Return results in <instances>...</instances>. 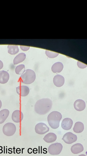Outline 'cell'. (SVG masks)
Wrapping results in <instances>:
<instances>
[{
  "instance_id": "cell-10",
  "label": "cell",
  "mask_w": 87,
  "mask_h": 156,
  "mask_svg": "<svg viewBox=\"0 0 87 156\" xmlns=\"http://www.w3.org/2000/svg\"><path fill=\"white\" fill-rule=\"evenodd\" d=\"M53 81L55 86L58 87H60L64 84L65 79L64 77L62 76L57 75L54 77Z\"/></svg>"
},
{
  "instance_id": "cell-20",
  "label": "cell",
  "mask_w": 87,
  "mask_h": 156,
  "mask_svg": "<svg viewBox=\"0 0 87 156\" xmlns=\"http://www.w3.org/2000/svg\"><path fill=\"white\" fill-rule=\"evenodd\" d=\"M8 53L11 55H15L19 51L18 46L17 45H9L8 46Z\"/></svg>"
},
{
  "instance_id": "cell-23",
  "label": "cell",
  "mask_w": 87,
  "mask_h": 156,
  "mask_svg": "<svg viewBox=\"0 0 87 156\" xmlns=\"http://www.w3.org/2000/svg\"><path fill=\"white\" fill-rule=\"evenodd\" d=\"M77 65L78 67L80 68L84 69L87 67V65L82 63L79 61H78L77 63Z\"/></svg>"
},
{
  "instance_id": "cell-14",
  "label": "cell",
  "mask_w": 87,
  "mask_h": 156,
  "mask_svg": "<svg viewBox=\"0 0 87 156\" xmlns=\"http://www.w3.org/2000/svg\"><path fill=\"white\" fill-rule=\"evenodd\" d=\"M64 65L61 62H57L52 66L51 70L54 73H60L63 70Z\"/></svg>"
},
{
  "instance_id": "cell-28",
  "label": "cell",
  "mask_w": 87,
  "mask_h": 156,
  "mask_svg": "<svg viewBox=\"0 0 87 156\" xmlns=\"http://www.w3.org/2000/svg\"><path fill=\"white\" fill-rule=\"evenodd\" d=\"M21 150L20 148H18L16 150V152L17 153L19 154L20 153Z\"/></svg>"
},
{
  "instance_id": "cell-3",
  "label": "cell",
  "mask_w": 87,
  "mask_h": 156,
  "mask_svg": "<svg viewBox=\"0 0 87 156\" xmlns=\"http://www.w3.org/2000/svg\"><path fill=\"white\" fill-rule=\"evenodd\" d=\"M35 72L31 69L25 70L24 73L20 78V80L22 83L30 84L34 82L36 79Z\"/></svg>"
},
{
  "instance_id": "cell-17",
  "label": "cell",
  "mask_w": 87,
  "mask_h": 156,
  "mask_svg": "<svg viewBox=\"0 0 87 156\" xmlns=\"http://www.w3.org/2000/svg\"><path fill=\"white\" fill-rule=\"evenodd\" d=\"M57 138L56 134L53 133H50L45 135L43 139L46 142L51 143L55 141Z\"/></svg>"
},
{
  "instance_id": "cell-24",
  "label": "cell",
  "mask_w": 87,
  "mask_h": 156,
  "mask_svg": "<svg viewBox=\"0 0 87 156\" xmlns=\"http://www.w3.org/2000/svg\"><path fill=\"white\" fill-rule=\"evenodd\" d=\"M21 49L24 51H27L30 49V47L29 46H20Z\"/></svg>"
},
{
  "instance_id": "cell-29",
  "label": "cell",
  "mask_w": 87,
  "mask_h": 156,
  "mask_svg": "<svg viewBox=\"0 0 87 156\" xmlns=\"http://www.w3.org/2000/svg\"><path fill=\"white\" fill-rule=\"evenodd\" d=\"M2 106V103L1 100H0V109H1Z\"/></svg>"
},
{
  "instance_id": "cell-1",
  "label": "cell",
  "mask_w": 87,
  "mask_h": 156,
  "mask_svg": "<svg viewBox=\"0 0 87 156\" xmlns=\"http://www.w3.org/2000/svg\"><path fill=\"white\" fill-rule=\"evenodd\" d=\"M53 105L52 101L48 98H44L38 100L35 106L36 112L39 115H44L50 111Z\"/></svg>"
},
{
  "instance_id": "cell-2",
  "label": "cell",
  "mask_w": 87,
  "mask_h": 156,
  "mask_svg": "<svg viewBox=\"0 0 87 156\" xmlns=\"http://www.w3.org/2000/svg\"><path fill=\"white\" fill-rule=\"evenodd\" d=\"M62 118V115L61 113L56 111L51 113L47 118L49 126L53 129H56L59 128L60 122Z\"/></svg>"
},
{
  "instance_id": "cell-15",
  "label": "cell",
  "mask_w": 87,
  "mask_h": 156,
  "mask_svg": "<svg viewBox=\"0 0 87 156\" xmlns=\"http://www.w3.org/2000/svg\"><path fill=\"white\" fill-rule=\"evenodd\" d=\"M84 150L83 145L80 143H77L71 147V151L74 154H77L82 152Z\"/></svg>"
},
{
  "instance_id": "cell-4",
  "label": "cell",
  "mask_w": 87,
  "mask_h": 156,
  "mask_svg": "<svg viewBox=\"0 0 87 156\" xmlns=\"http://www.w3.org/2000/svg\"><path fill=\"white\" fill-rule=\"evenodd\" d=\"M16 127L15 125L12 123L5 124L3 128L4 134L7 136H11L13 135L16 131Z\"/></svg>"
},
{
  "instance_id": "cell-11",
  "label": "cell",
  "mask_w": 87,
  "mask_h": 156,
  "mask_svg": "<svg viewBox=\"0 0 87 156\" xmlns=\"http://www.w3.org/2000/svg\"><path fill=\"white\" fill-rule=\"evenodd\" d=\"M73 121L69 118H65L62 121L61 126L62 128L65 130H70L73 125Z\"/></svg>"
},
{
  "instance_id": "cell-30",
  "label": "cell",
  "mask_w": 87,
  "mask_h": 156,
  "mask_svg": "<svg viewBox=\"0 0 87 156\" xmlns=\"http://www.w3.org/2000/svg\"><path fill=\"white\" fill-rule=\"evenodd\" d=\"M78 156H86L84 154H81L79 155Z\"/></svg>"
},
{
  "instance_id": "cell-12",
  "label": "cell",
  "mask_w": 87,
  "mask_h": 156,
  "mask_svg": "<svg viewBox=\"0 0 87 156\" xmlns=\"http://www.w3.org/2000/svg\"><path fill=\"white\" fill-rule=\"evenodd\" d=\"M86 107L85 103L82 100H77L74 103V107L75 109L78 111H81L84 110L85 108Z\"/></svg>"
},
{
  "instance_id": "cell-5",
  "label": "cell",
  "mask_w": 87,
  "mask_h": 156,
  "mask_svg": "<svg viewBox=\"0 0 87 156\" xmlns=\"http://www.w3.org/2000/svg\"><path fill=\"white\" fill-rule=\"evenodd\" d=\"M63 148L62 145L59 143H56L50 145L48 149V152L51 155L59 154Z\"/></svg>"
},
{
  "instance_id": "cell-16",
  "label": "cell",
  "mask_w": 87,
  "mask_h": 156,
  "mask_svg": "<svg viewBox=\"0 0 87 156\" xmlns=\"http://www.w3.org/2000/svg\"><path fill=\"white\" fill-rule=\"evenodd\" d=\"M10 111L7 109H4L0 111V124L4 123L8 117Z\"/></svg>"
},
{
  "instance_id": "cell-19",
  "label": "cell",
  "mask_w": 87,
  "mask_h": 156,
  "mask_svg": "<svg viewBox=\"0 0 87 156\" xmlns=\"http://www.w3.org/2000/svg\"><path fill=\"white\" fill-rule=\"evenodd\" d=\"M26 54L24 53H20L16 56L13 60V64L16 65L23 62L25 59Z\"/></svg>"
},
{
  "instance_id": "cell-27",
  "label": "cell",
  "mask_w": 87,
  "mask_h": 156,
  "mask_svg": "<svg viewBox=\"0 0 87 156\" xmlns=\"http://www.w3.org/2000/svg\"><path fill=\"white\" fill-rule=\"evenodd\" d=\"M28 151L29 153L31 154L32 153V149L31 148H28Z\"/></svg>"
},
{
  "instance_id": "cell-21",
  "label": "cell",
  "mask_w": 87,
  "mask_h": 156,
  "mask_svg": "<svg viewBox=\"0 0 87 156\" xmlns=\"http://www.w3.org/2000/svg\"><path fill=\"white\" fill-rule=\"evenodd\" d=\"M25 67L24 65H21L17 66L15 69V72L18 75H22L25 72Z\"/></svg>"
},
{
  "instance_id": "cell-6",
  "label": "cell",
  "mask_w": 87,
  "mask_h": 156,
  "mask_svg": "<svg viewBox=\"0 0 87 156\" xmlns=\"http://www.w3.org/2000/svg\"><path fill=\"white\" fill-rule=\"evenodd\" d=\"M35 130L36 133L43 135L49 131V128L45 123H40L36 125Z\"/></svg>"
},
{
  "instance_id": "cell-9",
  "label": "cell",
  "mask_w": 87,
  "mask_h": 156,
  "mask_svg": "<svg viewBox=\"0 0 87 156\" xmlns=\"http://www.w3.org/2000/svg\"><path fill=\"white\" fill-rule=\"evenodd\" d=\"M23 114L20 110H17L14 111L12 115V120L16 123L21 122L23 118Z\"/></svg>"
},
{
  "instance_id": "cell-22",
  "label": "cell",
  "mask_w": 87,
  "mask_h": 156,
  "mask_svg": "<svg viewBox=\"0 0 87 156\" xmlns=\"http://www.w3.org/2000/svg\"><path fill=\"white\" fill-rule=\"evenodd\" d=\"M46 55L50 58H54L57 57L59 55V53L50 51L48 50H46L45 51Z\"/></svg>"
},
{
  "instance_id": "cell-18",
  "label": "cell",
  "mask_w": 87,
  "mask_h": 156,
  "mask_svg": "<svg viewBox=\"0 0 87 156\" xmlns=\"http://www.w3.org/2000/svg\"><path fill=\"white\" fill-rule=\"evenodd\" d=\"M73 129L75 133H81L83 131L84 129V124L81 122H77L74 124Z\"/></svg>"
},
{
  "instance_id": "cell-8",
  "label": "cell",
  "mask_w": 87,
  "mask_h": 156,
  "mask_svg": "<svg viewBox=\"0 0 87 156\" xmlns=\"http://www.w3.org/2000/svg\"><path fill=\"white\" fill-rule=\"evenodd\" d=\"M16 91L19 95L22 97H25L29 94L30 89L27 86L22 85L16 87Z\"/></svg>"
},
{
  "instance_id": "cell-26",
  "label": "cell",
  "mask_w": 87,
  "mask_h": 156,
  "mask_svg": "<svg viewBox=\"0 0 87 156\" xmlns=\"http://www.w3.org/2000/svg\"><path fill=\"white\" fill-rule=\"evenodd\" d=\"M33 152L35 154H36L38 152V150L37 148H35L33 150Z\"/></svg>"
},
{
  "instance_id": "cell-25",
  "label": "cell",
  "mask_w": 87,
  "mask_h": 156,
  "mask_svg": "<svg viewBox=\"0 0 87 156\" xmlns=\"http://www.w3.org/2000/svg\"><path fill=\"white\" fill-rule=\"evenodd\" d=\"M3 66L4 64L3 62L1 60H0V70L3 68Z\"/></svg>"
},
{
  "instance_id": "cell-7",
  "label": "cell",
  "mask_w": 87,
  "mask_h": 156,
  "mask_svg": "<svg viewBox=\"0 0 87 156\" xmlns=\"http://www.w3.org/2000/svg\"><path fill=\"white\" fill-rule=\"evenodd\" d=\"M76 135L71 132L67 133L64 135L62 140L66 144H71L77 140Z\"/></svg>"
},
{
  "instance_id": "cell-13",
  "label": "cell",
  "mask_w": 87,
  "mask_h": 156,
  "mask_svg": "<svg viewBox=\"0 0 87 156\" xmlns=\"http://www.w3.org/2000/svg\"><path fill=\"white\" fill-rule=\"evenodd\" d=\"M10 79L9 73L5 71H0V83L4 84L7 83Z\"/></svg>"
}]
</instances>
